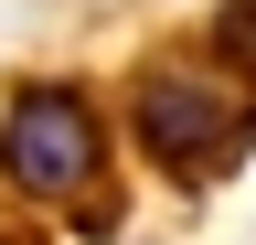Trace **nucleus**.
Here are the masks:
<instances>
[{"label": "nucleus", "instance_id": "obj_3", "mask_svg": "<svg viewBox=\"0 0 256 245\" xmlns=\"http://www.w3.org/2000/svg\"><path fill=\"white\" fill-rule=\"evenodd\" d=\"M214 53L256 85V0H224V11H214Z\"/></svg>", "mask_w": 256, "mask_h": 245}, {"label": "nucleus", "instance_id": "obj_1", "mask_svg": "<svg viewBox=\"0 0 256 245\" xmlns=\"http://www.w3.org/2000/svg\"><path fill=\"white\" fill-rule=\"evenodd\" d=\"M107 171V117H96L75 85H22L11 117H0V181L22 203H75Z\"/></svg>", "mask_w": 256, "mask_h": 245}, {"label": "nucleus", "instance_id": "obj_2", "mask_svg": "<svg viewBox=\"0 0 256 245\" xmlns=\"http://www.w3.org/2000/svg\"><path fill=\"white\" fill-rule=\"evenodd\" d=\"M128 139L150 149L171 181H214V171H235L246 160V117L214 96L203 75H139V96H128Z\"/></svg>", "mask_w": 256, "mask_h": 245}]
</instances>
